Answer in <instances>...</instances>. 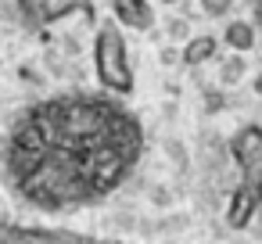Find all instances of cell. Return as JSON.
<instances>
[{"label": "cell", "mask_w": 262, "mask_h": 244, "mask_svg": "<svg viewBox=\"0 0 262 244\" xmlns=\"http://www.w3.org/2000/svg\"><path fill=\"white\" fill-rule=\"evenodd\" d=\"M165 4H176V0H165Z\"/></svg>", "instance_id": "10"}, {"label": "cell", "mask_w": 262, "mask_h": 244, "mask_svg": "<svg viewBox=\"0 0 262 244\" xmlns=\"http://www.w3.org/2000/svg\"><path fill=\"white\" fill-rule=\"evenodd\" d=\"M258 212V190L251 187V183H241L237 190H233V197H230V208H226V223L233 226V230H244L248 223H251V215Z\"/></svg>", "instance_id": "3"}, {"label": "cell", "mask_w": 262, "mask_h": 244, "mask_svg": "<svg viewBox=\"0 0 262 244\" xmlns=\"http://www.w3.org/2000/svg\"><path fill=\"white\" fill-rule=\"evenodd\" d=\"M230 154L241 165V183L258 187V176H262V129L258 126H244L230 140Z\"/></svg>", "instance_id": "2"}, {"label": "cell", "mask_w": 262, "mask_h": 244, "mask_svg": "<svg viewBox=\"0 0 262 244\" xmlns=\"http://www.w3.org/2000/svg\"><path fill=\"white\" fill-rule=\"evenodd\" d=\"M201 8H205L212 18H223V15L233 8V0H201Z\"/></svg>", "instance_id": "7"}, {"label": "cell", "mask_w": 262, "mask_h": 244, "mask_svg": "<svg viewBox=\"0 0 262 244\" xmlns=\"http://www.w3.org/2000/svg\"><path fill=\"white\" fill-rule=\"evenodd\" d=\"M226 47L237 51V54L251 51L255 47V26L251 22H230L226 26Z\"/></svg>", "instance_id": "6"}, {"label": "cell", "mask_w": 262, "mask_h": 244, "mask_svg": "<svg viewBox=\"0 0 262 244\" xmlns=\"http://www.w3.org/2000/svg\"><path fill=\"white\" fill-rule=\"evenodd\" d=\"M255 90H258V94H262V72H258V83H255Z\"/></svg>", "instance_id": "9"}, {"label": "cell", "mask_w": 262, "mask_h": 244, "mask_svg": "<svg viewBox=\"0 0 262 244\" xmlns=\"http://www.w3.org/2000/svg\"><path fill=\"white\" fill-rule=\"evenodd\" d=\"M112 8H115V18L129 29H151L155 22V11L147 0H112Z\"/></svg>", "instance_id": "4"}, {"label": "cell", "mask_w": 262, "mask_h": 244, "mask_svg": "<svg viewBox=\"0 0 262 244\" xmlns=\"http://www.w3.org/2000/svg\"><path fill=\"white\" fill-rule=\"evenodd\" d=\"M94 69L97 79L115 90V94H129L133 90V69H129V51H126V36L119 33V26H104L94 40Z\"/></svg>", "instance_id": "1"}, {"label": "cell", "mask_w": 262, "mask_h": 244, "mask_svg": "<svg viewBox=\"0 0 262 244\" xmlns=\"http://www.w3.org/2000/svg\"><path fill=\"white\" fill-rule=\"evenodd\" d=\"M215 51H219V40L215 36H194L183 47V65H205V61L215 58Z\"/></svg>", "instance_id": "5"}, {"label": "cell", "mask_w": 262, "mask_h": 244, "mask_svg": "<svg viewBox=\"0 0 262 244\" xmlns=\"http://www.w3.org/2000/svg\"><path fill=\"white\" fill-rule=\"evenodd\" d=\"M255 190H258V205H262V176H258V187Z\"/></svg>", "instance_id": "8"}]
</instances>
